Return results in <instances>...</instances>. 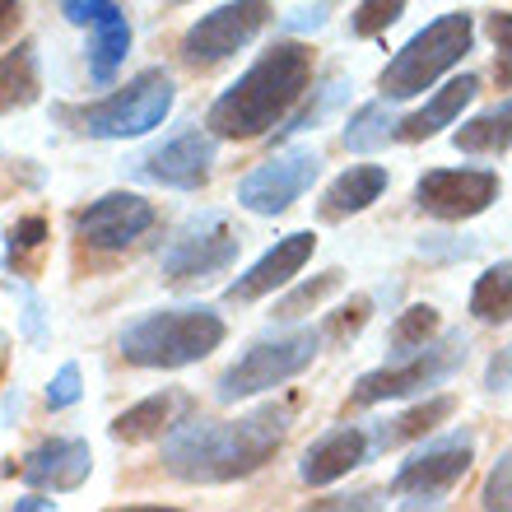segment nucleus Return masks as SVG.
Listing matches in <instances>:
<instances>
[{"label": "nucleus", "instance_id": "nucleus-1", "mask_svg": "<svg viewBox=\"0 0 512 512\" xmlns=\"http://www.w3.org/2000/svg\"><path fill=\"white\" fill-rule=\"evenodd\" d=\"M289 415H294L289 405H261L233 424H210V419L177 424L163 443V466L187 485L243 480L280 452L284 433H289Z\"/></svg>", "mask_w": 512, "mask_h": 512}, {"label": "nucleus", "instance_id": "nucleus-31", "mask_svg": "<svg viewBox=\"0 0 512 512\" xmlns=\"http://www.w3.org/2000/svg\"><path fill=\"white\" fill-rule=\"evenodd\" d=\"M485 508H512V447L485 480Z\"/></svg>", "mask_w": 512, "mask_h": 512}, {"label": "nucleus", "instance_id": "nucleus-4", "mask_svg": "<svg viewBox=\"0 0 512 512\" xmlns=\"http://www.w3.org/2000/svg\"><path fill=\"white\" fill-rule=\"evenodd\" d=\"M471 38H475L471 14H443V19H433L429 28H419L415 38L387 61V70H382V94L396 98V103L424 94L443 70H452L461 56L471 52Z\"/></svg>", "mask_w": 512, "mask_h": 512}, {"label": "nucleus", "instance_id": "nucleus-33", "mask_svg": "<svg viewBox=\"0 0 512 512\" xmlns=\"http://www.w3.org/2000/svg\"><path fill=\"white\" fill-rule=\"evenodd\" d=\"M42 238H47V224H42V219H19V224L10 229V266H24L19 256L38 252Z\"/></svg>", "mask_w": 512, "mask_h": 512}, {"label": "nucleus", "instance_id": "nucleus-19", "mask_svg": "<svg viewBox=\"0 0 512 512\" xmlns=\"http://www.w3.org/2000/svg\"><path fill=\"white\" fill-rule=\"evenodd\" d=\"M475 94H480V80H475V75H457V80H447L443 89H438V94L415 112V117H405L401 122V140H429V135H438L443 126L457 122L461 108H466Z\"/></svg>", "mask_w": 512, "mask_h": 512}, {"label": "nucleus", "instance_id": "nucleus-28", "mask_svg": "<svg viewBox=\"0 0 512 512\" xmlns=\"http://www.w3.org/2000/svg\"><path fill=\"white\" fill-rule=\"evenodd\" d=\"M340 284H345V275H340V270H322L317 280H303L294 294H284L280 303H275V317H280V322H294V317H303V312L317 308L322 298L336 294Z\"/></svg>", "mask_w": 512, "mask_h": 512}, {"label": "nucleus", "instance_id": "nucleus-36", "mask_svg": "<svg viewBox=\"0 0 512 512\" xmlns=\"http://www.w3.org/2000/svg\"><path fill=\"white\" fill-rule=\"evenodd\" d=\"M485 387H489V391H512V345H503V350L489 359Z\"/></svg>", "mask_w": 512, "mask_h": 512}, {"label": "nucleus", "instance_id": "nucleus-6", "mask_svg": "<svg viewBox=\"0 0 512 512\" xmlns=\"http://www.w3.org/2000/svg\"><path fill=\"white\" fill-rule=\"evenodd\" d=\"M312 354H317V331L256 340L252 350L219 378V401L233 405V401H243V396H256V391L280 387V382H289L294 373H303L312 364Z\"/></svg>", "mask_w": 512, "mask_h": 512}, {"label": "nucleus", "instance_id": "nucleus-34", "mask_svg": "<svg viewBox=\"0 0 512 512\" xmlns=\"http://www.w3.org/2000/svg\"><path fill=\"white\" fill-rule=\"evenodd\" d=\"M75 401H80V368L66 364L52 378V387H47V405H52V410H66V405H75Z\"/></svg>", "mask_w": 512, "mask_h": 512}, {"label": "nucleus", "instance_id": "nucleus-18", "mask_svg": "<svg viewBox=\"0 0 512 512\" xmlns=\"http://www.w3.org/2000/svg\"><path fill=\"white\" fill-rule=\"evenodd\" d=\"M364 457H368V433L350 424V429H336V433H326V438H317V443L308 447L303 466H298V475H303L308 485H331L340 475H350Z\"/></svg>", "mask_w": 512, "mask_h": 512}, {"label": "nucleus", "instance_id": "nucleus-24", "mask_svg": "<svg viewBox=\"0 0 512 512\" xmlns=\"http://www.w3.org/2000/svg\"><path fill=\"white\" fill-rule=\"evenodd\" d=\"M471 312L480 322H512V261L489 266L471 289Z\"/></svg>", "mask_w": 512, "mask_h": 512}, {"label": "nucleus", "instance_id": "nucleus-25", "mask_svg": "<svg viewBox=\"0 0 512 512\" xmlns=\"http://www.w3.org/2000/svg\"><path fill=\"white\" fill-rule=\"evenodd\" d=\"M391 135H401L396 112H391L387 103H368V108H359L350 117V126H345V149H354V154H368V149H382V145H387Z\"/></svg>", "mask_w": 512, "mask_h": 512}, {"label": "nucleus", "instance_id": "nucleus-12", "mask_svg": "<svg viewBox=\"0 0 512 512\" xmlns=\"http://www.w3.org/2000/svg\"><path fill=\"white\" fill-rule=\"evenodd\" d=\"M499 201V177L485 168H438L415 187V205L433 219H471Z\"/></svg>", "mask_w": 512, "mask_h": 512}, {"label": "nucleus", "instance_id": "nucleus-27", "mask_svg": "<svg viewBox=\"0 0 512 512\" xmlns=\"http://www.w3.org/2000/svg\"><path fill=\"white\" fill-rule=\"evenodd\" d=\"M433 331H438V308H429V303L405 308L401 317H396V326H391V354H396V359H410V354H419L429 345Z\"/></svg>", "mask_w": 512, "mask_h": 512}, {"label": "nucleus", "instance_id": "nucleus-40", "mask_svg": "<svg viewBox=\"0 0 512 512\" xmlns=\"http://www.w3.org/2000/svg\"><path fill=\"white\" fill-rule=\"evenodd\" d=\"M14 410H19V396H14V391H5V419H10V424H14Z\"/></svg>", "mask_w": 512, "mask_h": 512}, {"label": "nucleus", "instance_id": "nucleus-3", "mask_svg": "<svg viewBox=\"0 0 512 512\" xmlns=\"http://www.w3.org/2000/svg\"><path fill=\"white\" fill-rule=\"evenodd\" d=\"M224 345L215 308H163L122 331V354L135 368H182Z\"/></svg>", "mask_w": 512, "mask_h": 512}, {"label": "nucleus", "instance_id": "nucleus-16", "mask_svg": "<svg viewBox=\"0 0 512 512\" xmlns=\"http://www.w3.org/2000/svg\"><path fill=\"white\" fill-rule=\"evenodd\" d=\"M312 247H317V238H312V233H289V238H280V243L270 247V252L261 256L252 270H247V275H238V280L229 284V298H233V303H252V298L275 294L280 284H289L298 270L308 266Z\"/></svg>", "mask_w": 512, "mask_h": 512}, {"label": "nucleus", "instance_id": "nucleus-30", "mask_svg": "<svg viewBox=\"0 0 512 512\" xmlns=\"http://www.w3.org/2000/svg\"><path fill=\"white\" fill-rule=\"evenodd\" d=\"M345 94H350V89H345V80H340V75H336V80H326V89H322V98H317V103H308V108L298 112L294 122L284 126V135H294V131H312V126L322 122L326 112L336 108V103H340V98H345Z\"/></svg>", "mask_w": 512, "mask_h": 512}, {"label": "nucleus", "instance_id": "nucleus-37", "mask_svg": "<svg viewBox=\"0 0 512 512\" xmlns=\"http://www.w3.org/2000/svg\"><path fill=\"white\" fill-rule=\"evenodd\" d=\"M326 10H331L326 0H322V5H312V10H298L294 19H289V28H322L326 24Z\"/></svg>", "mask_w": 512, "mask_h": 512}, {"label": "nucleus", "instance_id": "nucleus-14", "mask_svg": "<svg viewBox=\"0 0 512 512\" xmlns=\"http://www.w3.org/2000/svg\"><path fill=\"white\" fill-rule=\"evenodd\" d=\"M61 14L70 24L94 28V52H89V75L94 84H112L117 66L126 61V47H131V24L126 14L112 5V0H61Z\"/></svg>", "mask_w": 512, "mask_h": 512}, {"label": "nucleus", "instance_id": "nucleus-23", "mask_svg": "<svg viewBox=\"0 0 512 512\" xmlns=\"http://www.w3.org/2000/svg\"><path fill=\"white\" fill-rule=\"evenodd\" d=\"M447 415H452V396H433V401H424V405H415V410H405V415L387 419L373 443H378V447H401V443H410V438L433 433Z\"/></svg>", "mask_w": 512, "mask_h": 512}, {"label": "nucleus", "instance_id": "nucleus-13", "mask_svg": "<svg viewBox=\"0 0 512 512\" xmlns=\"http://www.w3.org/2000/svg\"><path fill=\"white\" fill-rule=\"evenodd\" d=\"M149 224H154V205L145 196H135V191H108L103 201H94L89 210L75 215V233L89 247H103V252L131 247Z\"/></svg>", "mask_w": 512, "mask_h": 512}, {"label": "nucleus", "instance_id": "nucleus-38", "mask_svg": "<svg viewBox=\"0 0 512 512\" xmlns=\"http://www.w3.org/2000/svg\"><path fill=\"white\" fill-rule=\"evenodd\" d=\"M33 508H52V499H19L14 512H33Z\"/></svg>", "mask_w": 512, "mask_h": 512}, {"label": "nucleus", "instance_id": "nucleus-11", "mask_svg": "<svg viewBox=\"0 0 512 512\" xmlns=\"http://www.w3.org/2000/svg\"><path fill=\"white\" fill-rule=\"evenodd\" d=\"M322 173V154L317 149H284L270 163H261L252 177H243L238 187V205L252 215H284L303 191Z\"/></svg>", "mask_w": 512, "mask_h": 512}, {"label": "nucleus", "instance_id": "nucleus-8", "mask_svg": "<svg viewBox=\"0 0 512 512\" xmlns=\"http://www.w3.org/2000/svg\"><path fill=\"white\" fill-rule=\"evenodd\" d=\"M466 364V336H447L443 345H424L419 354H410V364L401 368H378L354 382V405H378L396 401V396H415V391L433 387V382L452 378Z\"/></svg>", "mask_w": 512, "mask_h": 512}, {"label": "nucleus", "instance_id": "nucleus-5", "mask_svg": "<svg viewBox=\"0 0 512 512\" xmlns=\"http://www.w3.org/2000/svg\"><path fill=\"white\" fill-rule=\"evenodd\" d=\"M173 108V80L163 70H140L126 89L108 94L103 103L89 108H61V122L75 131L98 135V140H126V135H145L168 117Z\"/></svg>", "mask_w": 512, "mask_h": 512}, {"label": "nucleus", "instance_id": "nucleus-26", "mask_svg": "<svg viewBox=\"0 0 512 512\" xmlns=\"http://www.w3.org/2000/svg\"><path fill=\"white\" fill-rule=\"evenodd\" d=\"M33 98H38V56L28 42H19L5 52V112L28 108Z\"/></svg>", "mask_w": 512, "mask_h": 512}, {"label": "nucleus", "instance_id": "nucleus-10", "mask_svg": "<svg viewBox=\"0 0 512 512\" xmlns=\"http://www.w3.org/2000/svg\"><path fill=\"white\" fill-rule=\"evenodd\" d=\"M466 471H471V438L457 433V438H443V443L415 452L396 471V485L391 489L405 499V508H433V503H443L461 485Z\"/></svg>", "mask_w": 512, "mask_h": 512}, {"label": "nucleus", "instance_id": "nucleus-7", "mask_svg": "<svg viewBox=\"0 0 512 512\" xmlns=\"http://www.w3.org/2000/svg\"><path fill=\"white\" fill-rule=\"evenodd\" d=\"M238 247H243V233L233 229L219 210H205V215L187 219L177 229V238L168 243V252H163V280L187 284V280H205L215 270H229Z\"/></svg>", "mask_w": 512, "mask_h": 512}, {"label": "nucleus", "instance_id": "nucleus-15", "mask_svg": "<svg viewBox=\"0 0 512 512\" xmlns=\"http://www.w3.org/2000/svg\"><path fill=\"white\" fill-rule=\"evenodd\" d=\"M210 163H215V145H210V135L182 131V135H173L168 145L149 149L145 159H140V177L159 182V187L196 191V187H205Z\"/></svg>", "mask_w": 512, "mask_h": 512}, {"label": "nucleus", "instance_id": "nucleus-9", "mask_svg": "<svg viewBox=\"0 0 512 512\" xmlns=\"http://www.w3.org/2000/svg\"><path fill=\"white\" fill-rule=\"evenodd\" d=\"M266 19H270V0H229V5H219V10H210L205 19H196L187 28L182 61L187 66H215L238 47H247L266 28Z\"/></svg>", "mask_w": 512, "mask_h": 512}, {"label": "nucleus", "instance_id": "nucleus-39", "mask_svg": "<svg viewBox=\"0 0 512 512\" xmlns=\"http://www.w3.org/2000/svg\"><path fill=\"white\" fill-rule=\"evenodd\" d=\"M14 19H19V0H5V33H10Z\"/></svg>", "mask_w": 512, "mask_h": 512}, {"label": "nucleus", "instance_id": "nucleus-17", "mask_svg": "<svg viewBox=\"0 0 512 512\" xmlns=\"http://www.w3.org/2000/svg\"><path fill=\"white\" fill-rule=\"evenodd\" d=\"M89 466H94L89 443H80V438H52V443L28 452L19 475L38 489H80L89 480Z\"/></svg>", "mask_w": 512, "mask_h": 512}, {"label": "nucleus", "instance_id": "nucleus-29", "mask_svg": "<svg viewBox=\"0 0 512 512\" xmlns=\"http://www.w3.org/2000/svg\"><path fill=\"white\" fill-rule=\"evenodd\" d=\"M401 14H405V0H359V10L350 19V33L354 38H378Z\"/></svg>", "mask_w": 512, "mask_h": 512}, {"label": "nucleus", "instance_id": "nucleus-35", "mask_svg": "<svg viewBox=\"0 0 512 512\" xmlns=\"http://www.w3.org/2000/svg\"><path fill=\"white\" fill-rule=\"evenodd\" d=\"M368 322V298H354L350 308H340L331 322H326V336L331 340H345V336H354L359 326Z\"/></svg>", "mask_w": 512, "mask_h": 512}, {"label": "nucleus", "instance_id": "nucleus-21", "mask_svg": "<svg viewBox=\"0 0 512 512\" xmlns=\"http://www.w3.org/2000/svg\"><path fill=\"white\" fill-rule=\"evenodd\" d=\"M177 405L182 401H177L173 391H159V396L131 405V410H122V415L112 419V438H117V443H145V438H159V433L173 424Z\"/></svg>", "mask_w": 512, "mask_h": 512}, {"label": "nucleus", "instance_id": "nucleus-2", "mask_svg": "<svg viewBox=\"0 0 512 512\" xmlns=\"http://www.w3.org/2000/svg\"><path fill=\"white\" fill-rule=\"evenodd\" d=\"M308 80H312V52L303 42H280V47H270L233 89H224V94L215 98L205 126L215 135H224V140L266 135L270 126L303 98Z\"/></svg>", "mask_w": 512, "mask_h": 512}, {"label": "nucleus", "instance_id": "nucleus-22", "mask_svg": "<svg viewBox=\"0 0 512 512\" xmlns=\"http://www.w3.org/2000/svg\"><path fill=\"white\" fill-rule=\"evenodd\" d=\"M457 149L461 154H503L512 149V98H503L499 108L480 112L457 131Z\"/></svg>", "mask_w": 512, "mask_h": 512}, {"label": "nucleus", "instance_id": "nucleus-20", "mask_svg": "<svg viewBox=\"0 0 512 512\" xmlns=\"http://www.w3.org/2000/svg\"><path fill=\"white\" fill-rule=\"evenodd\" d=\"M382 191H387V168H350V173H340L322 196V219H345V215H359L368 205L378 201Z\"/></svg>", "mask_w": 512, "mask_h": 512}, {"label": "nucleus", "instance_id": "nucleus-32", "mask_svg": "<svg viewBox=\"0 0 512 512\" xmlns=\"http://www.w3.org/2000/svg\"><path fill=\"white\" fill-rule=\"evenodd\" d=\"M489 38H494V47H499V80L508 84L512 80V14H503V10H494L489 14Z\"/></svg>", "mask_w": 512, "mask_h": 512}]
</instances>
